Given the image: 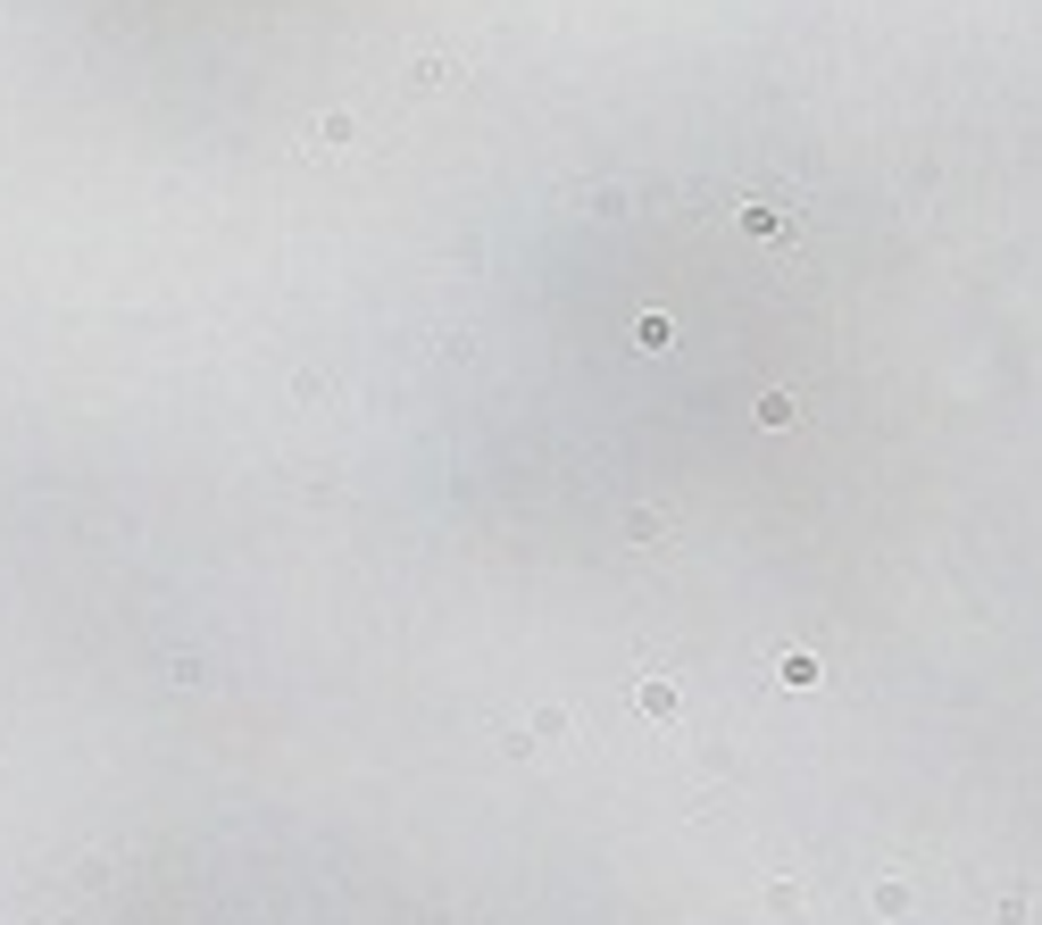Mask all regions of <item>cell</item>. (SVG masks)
<instances>
[{
    "label": "cell",
    "mask_w": 1042,
    "mask_h": 925,
    "mask_svg": "<svg viewBox=\"0 0 1042 925\" xmlns=\"http://www.w3.org/2000/svg\"><path fill=\"white\" fill-rule=\"evenodd\" d=\"M868 909H876L884 925H900V917H909V909H918V892H909V884H900V876H884L876 892H868Z\"/></svg>",
    "instance_id": "1"
},
{
    "label": "cell",
    "mask_w": 1042,
    "mask_h": 925,
    "mask_svg": "<svg viewBox=\"0 0 1042 925\" xmlns=\"http://www.w3.org/2000/svg\"><path fill=\"white\" fill-rule=\"evenodd\" d=\"M767 917H776V925H809L801 884H792V876H776V884H767Z\"/></svg>",
    "instance_id": "2"
},
{
    "label": "cell",
    "mask_w": 1042,
    "mask_h": 925,
    "mask_svg": "<svg viewBox=\"0 0 1042 925\" xmlns=\"http://www.w3.org/2000/svg\"><path fill=\"white\" fill-rule=\"evenodd\" d=\"M993 925H1034V892H1026V884H1001L993 892Z\"/></svg>",
    "instance_id": "3"
}]
</instances>
